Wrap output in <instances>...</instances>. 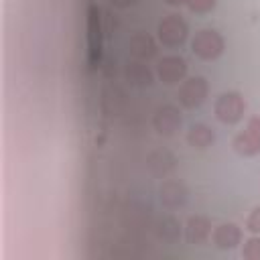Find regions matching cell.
Listing matches in <instances>:
<instances>
[{
  "label": "cell",
  "instance_id": "cell-10",
  "mask_svg": "<svg viewBox=\"0 0 260 260\" xmlns=\"http://www.w3.org/2000/svg\"><path fill=\"white\" fill-rule=\"evenodd\" d=\"M234 148L236 152L244 154V156H254L260 152V132L252 130L246 126L244 132H240L236 138H234Z\"/></svg>",
  "mask_w": 260,
  "mask_h": 260
},
{
  "label": "cell",
  "instance_id": "cell-11",
  "mask_svg": "<svg viewBox=\"0 0 260 260\" xmlns=\"http://www.w3.org/2000/svg\"><path fill=\"white\" fill-rule=\"evenodd\" d=\"M128 49H130V53H132L136 59H140V61L150 59V57H154V53H156V45H154L152 37H148L146 32H136V35H132V37H130V43H128Z\"/></svg>",
  "mask_w": 260,
  "mask_h": 260
},
{
  "label": "cell",
  "instance_id": "cell-9",
  "mask_svg": "<svg viewBox=\"0 0 260 260\" xmlns=\"http://www.w3.org/2000/svg\"><path fill=\"white\" fill-rule=\"evenodd\" d=\"M185 236L189 244H205L211 236V221L205 215H191L185 228Z\"/></svg>",
  "mask_w": 260,
  "mask_h": 260
},
{
  "label": "cell",
  "instance_id": "cell-4",
  "mask_svg": "<svg viewBox=\"0 0 260 260\" xmlns=\"http://www.w3.org/2000/svg\"><path fill=\"white\" fill-rule=\"evenodd\" d=\"M87 59L89 67L93 69L100 63L102 57V24H100V12L95 6H89L87 10Z\"/></svg>",
  "mask_w": 260,
  "mask_h": 260
},
{
  "label": "cell",
  "instance_id": "cell-12",
  "mask_svg": "<svg viewBox=\"0 0 260 260\" xmlns=\"http://www.w3.org/2000/svg\"><path fill=\"white\" fill-rule=\"evenodd\" d=\"M213 140H215V134H213V130H211L209 126H205V124H193V126L187 130V142H189V146H193V148H197V150L207 148Z\"/></svg>",
  "mask_w": 260,
  "mask_h": 260
},
{
  "label": "cell",
  "instance_id": "cell-19",
  "mask_svg": "<svg viewBox=\"0 0 260 260\" xmlns=\"http://www.w3.org/2000/svg\"><path fill=\"white\" fill-rule=\"evenodd\" d=\"M116 6H120V8H124V6H128V4H132L134 0H112Z\"/></svg>",
  "mask_w": 260,
  "mask_h": 260
},
{
  "label": "cell",
  "instance_id": "cell-20",
  "mask_svg": "<svg viewBox=\"0 0 260 260\" xmlns=\"http://www.w3.org/2000/svg\"><path fill=\"white\" fill-rule=\"evenodd\" d=\"M167 4H171V6H183V4H187L189 0H165Z\"/></svg>",
  "mask_w": 260,
  "mask_h": 260
},
{
  "label": "cell",
  "instance_id": "cell-5",
  "mask_svg": "<svg viewBox=\"0 0 260 260\" xmlns=\"http://www.w3.org/2000/svg\"><path fill=\"white\" fill-rule=\"evenodd\" d=\"M207 98V81L203 77H189L179 87V102L185 108H197Z\"/></svg>",
  "mask_w": 260,
  "mask_h": 260
},
{
  "label": "cell",
  "instance_id": "cell-17",
  "mask_svg": "<svg viewBox=\"0 0 260 260\" xmlns=\"http://www.w3.org/2000/svg\"><path fill=\"white\" fill-rule=\"evenodd\" d=\"M215 2H217V0H189V2H187V6H189L193 12L203 14V12L213 10V8H215Z\"/></svg>",
  "mask_w": 260,
  "mask_h": 260
},
{
  "label": "cell",
  "instance_id": "cell-1",
  "mask_svg": "<svg viewBox=\"0 0 260 260\" xmlns=\"http://www.w3.org/2000/svg\"><path fill=\"white\" fill-rule=\"evenodd\" d=\"M191 49L199 59L211 61L223 53V39L213 28H201L199 32H195V37L191 41Z\"/></svg>",
  "mask_w": 260,
  "mask_h": 260
},
{
  "label": "cell",
  "instance_id": "cell-8",
  "mask_svg": "<svg viewBox=\"0 0 260 260\" xmlns=\"http://www.w3.org/2000/svg\"><path fill=\"white\" fill-rule=\"evenodd\" d=\"M211 240H213V244H215L217 248H221V250H232V248H236V246L242 242V230H240L236 223L228 221V223H221V225H217V228L213 230Z\"/></svg>",
  "mask_w": 260,
  "mask_h": 260
},
{
  "label": "cell",
  "instance_id": "cell-3",
  "mask_svg": "<svg viewBox=\"0 0 260 260\" xmlns=\"http://www.w3.org/2000/svg\"><path fill=\"white\" fill-rule=\"evenodd\" d=\"M156 32H158V39H160L162 45H167V47H179V45L185 43L189 28H187V22L179 14H169V16H165L158 22Z\"/></svg>",
  "mask_w": 260,
  "mask_h": 260
},
{
  "label": "cell",
  "instance_id": "cell-6",
  "mask_svg": "<svg viewBox=\"0 0 260 260\" xmlns=\"http://www.w3.org/2000/svg\"><path fill=\"white\" fill-rule=\"evenodd\" d=\"M156 73H158V79L167 85H173V83H179L185 79L187 75V61L179 55H169V57H162L158 61V67H156Z\"/></svg>",
  "mask_w": 260,
  "mask_h": 260
},
{
  "label": "cell",
  "instance_id": "cell-18",
  "mask_svg": "<svg viewBox=\"0 0 260 260\" xmlns=\"http://www.w3.org/2000/svg\"><path fill=\"white\" fill-rule=\"evenodd\" d=\"M246 230L252 234H260V205L252 209V213L246 219Z\"/></svg>",
  "mask_w": 260,
  "mask_h": 260
},
{
  "label": "cell",
  "instance_id": "cell-2",
  "mask_svg": "<svg viewBox=\"0 0 260 260\" xmlns=\"http://www.w3.org/2000/svg\"><path fill=\"white\" fill-rule=\"evenodd\" d=\"M215 118L223 124H236L246 112V102L238 91H223L215 100Z\"/></svg>",
  "mask_w": 260,
  "mask_h": 260
},
{
  "label": "cell",
  "instance_id": "cell-7",
  "mask_svg": "<svg viewBox=\"0 0 260 260\" xmlns=\"http://www.w3.org/2000/svg\"><path fill=\"white\" fill-rule=\"evenodd\" d=\"M181 122H183V120H181V112H179V108L173 106V104L160 106V108L154 112V118H152L154 130H156L158 134H162V136L175 134V132L179 130Z\"/></svg>",
  "mask_w": 260,
  "mask_h": 260
},
{
  "label": "cell",
  "instance_id": "cell-13",
  "mask_svg": "<svg viewBox=\"0 0 260 260\" xmlns=\"http://www.w3.org/2000/svg\"><path fill=\"white\" fill-rule=\"evenodd\" d=\"M185 197H187V191H185V187H183L181 183H177V181H167V183H162V187H160V201H162L167 207H177V205H181V203L185 201Z\"/></svg>",
  "mask_w": 260,
  "mask_h": 260
},
{
  "label": "cell",
  "instance_id": "cell-15",
  "mask_svg": "<svg viewBox=\"0 0 260 260\" xmlns=\"http://www.w3.org/2000/svg\"><path fill=\"white\" fill-rule=\"evenodd\" d=\"M156 234L158 238H162L165 242H175L179 238V221L171 215H165L160 221H158V228H156Z\"/></svg>",
  "mask_w": 260,
  "mask_h": 260
},
{
  "label": "cell",
  "instance_id": "cell-14",
  "mask_svg": "<svg viewBox=\"0 0 260 260\" xmlns=\"http://www.w3.org/2000/svg\"><path fill=\"white\" fill-rule=\"evenodd\" d=\"M126 77H128V81L134 83V85H150V83H152V73L148 71L146 65L140 63V59L128 63V67H126Z\"/></svg>",
  "mask_w": 260,
  "mask_h": 260
},
{
  "label": "cell",
  "instance_id": "cell-16",
  "mask_svg": "<svg viewBox=\"0 0 260 260\" xmlns=\"http://www.w3.org/2000/svg\"><path fill=\"white\" fill-rule=\"evenodd\" d=\"M242 258L246 260H260V234L248 238L242 248Z\"/></svg>",
  "mask_w": 260,
  "mask_h": 260
}]
</instances>
